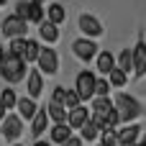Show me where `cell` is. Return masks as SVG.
Here are the masks:
<instances>
[{"mask_svg": "<svg viewBox=\"0 0 146 146\" xmlns=\"http://www.w3.org/2000/svg\"><path fill=\"white\" fill-rule=\"evenodd\" d=\"M113 108H115V113H118V121L126 123V126L133 123L136 118H141V113H144L141 103H139L136 98L126 95V92H115V95H113Z\"/></svg>", "mask_w": 146, "mask_h": 146, "instance_id": "cell-1", "label": "cell"}, {"mask_svg": "<svg viewBox=\"0 0 146 146\" xmlns=\"http://www.w3.org/2000/svg\"><path fill=\"white\" fill-rule=\"evenodd\" d=\"M26 74H28L26 62H23L21 56H15V54H8V51H5V56H3V62H0V77H3L8 85H18V82L26 80Z\"/></svg>", "mask_w": 146, "mask_h": 146, "instance_id": "cell-2", "label": "cell"}, {"mask_svg": "<svg viewBox=\"0 0 146 146\" xmlns=\"http://www.w3.org/2000/svg\"><path fill=\"white\" fill-rule=\"evenodd\" d=\"M95 80H98V74H92L90 69L77 72V80H74V92H77L80 103H90V100L95 98Z\"/></svg>", "mask_w": 146, "mask_h": 146, "instance_id": "cell-3", "label": "cell"}, {"mask_svg": "<svg viewBox=\"0 0 146 146\" xmlns=\"http://www.w3.org/2000/svg\"><path fill=\"white\" fill-rule=\"evenodd\" d=\"M0 136L10 144H15L21 136H23V121L15 115V113H8L3 121H0Z\"/></svg>", "mask_w": 146, "mask_h": 146, "instance_id": "cell-4", "label": "cell"}, {"mask_svg": "<svg viewBox=\"0 0 146 146\" xmlns=\"http://www.w3.org/2000/svg\"><path fill=\"white\" fill-rule=\"evenodd\" d=\"M0 28H3L5 38H26V33H28V23L23 18H18L15 13H10L8 18H3Z\"/></svg>", "mask_w": 146, "mask_h": 146, "instance_id": "cell-5", "label": "cell"}, {"mask_svg": "<svg viewBox=\"0 0 146 146\" xmlns=\"http://www.w3.org/2000/svg\"><path fill=\"white\" fill-rule=\"evenodd\" d=\"M15 15H18V18H23L26 23H41V21L46 18V13H44V5L28 3V0H21V3L15 5Z\"/></svg>", "mask_w": 146, "mask_h": 146, "instance_id": "cell-6", "label": "cell"}, {"mask_svg": "<svg viewBox=\"0 0 146 146\" xmlns=\"http://www.w3.org/2000/svg\"><path fill=\"white\" fill-rule=\"evenodd\" d=\"M36 64H38V72H41V74H49V77H51V74H56V69H59V54H56L51 46H41Z\"/></svg>", "mask_w": 146, "mask_h": 146, "instance_id": "cell-7", "label": "cell"}, {"mask_svg": "<svg viewBox=\"0 0 146 146\" xmlns=\"http://www.w3.org/2000/svg\"><path fill=\"white\" fill-rule=\"evenodd\" d=\"M98 51H100V46L92 41V38H77V41H72V54L80 59V62H92L95 56H98Z\"/></svg>", "mask_w": 146, "mask_h": 146, "instance_id": "cell-8", "label": "cell"}, {"mask_svg": "<svg viewBox=\"0 0 146 146\" xmlns=\"http://www.w3.org/2000/svg\"><path fill=\"white\" fill-rule=\"evenodd\" d=\"M77 26H80V31L85 33V38H98V36H103V23L95 18V15H90V13H82L80 18H77Z\"/></svg>", "mask_w": 146, "mask_h": 146, "instance_id": "cell-9", "label": "cell"}, {"mask_svg": "<svg viewBox=\"0 0 146 146\" xmlns=\"http://www.w3.org/2000/svg\"><path fill=\"white\" fill-rule=\"evenodd\" d=\"M41 92H44V74H41L38 69H28V80H26V98L36 100V98H41Z\"/></svg>", "mask_w": 146, "mask_h": 146, "instance_id": "cell-10", "label": "cell"}, {"mask_svg": "<svg viewBox=\"0 0 146 146\" xmlns=\"http://www.w3.org/2000/svg\"><path fill=\"white\" fill-rule=\"evenodd\" d=\"M87 121H90V108L80 105V108H72V110H67V126H69L72 131H80V128H82Z\"/></svg>", "mask_w": 146, "mask_h": 146, "instance_id": "cell-11", "label": "cell"}, {"mask_svg": "<svg viewBox=\"0 0 146 146\" xmlns=\"http://www.w3.org/2000/svg\"><path fill=\"white\" fill-rule=\"evenodd\" d=\"M131 54H133V77L139 80L146 74V41H139L131 49Z\"/></svg>", "mask_w": 146, "mask_h": 146, "instance_id": "cell-12", "label": "cell"}, {"mask_svg": "<svg viewBox=\"0 0 146 146\" xmlns=\"http://www.w3.org/2000/svg\"><path fill=\"white\" fill-rule=\"evenodd\" d=\"M141 136V128L136 123H128L123 128H118V146H136Z\"/></svg>", "mask_w": 146, "mask_h": 146, "instance_id": "cell-13", "label": "cell"}, {"mask_svg": "<svg viewBox=\"0 0 146 146\" xmlns=\"http://www.w3.org/2000/svg\"><path fill=\"white\" fill-rule=\"evenodd\" d=\"M46 128H49V115H46V108H38V110H36V115L31 118V136L38 141V139L46 133Z\"/></svg>", "mask_w": 146, "mask_h": 146, "instance_id": "cell-14", "label": "cell"}, {"mask_svg": "<svg viewBox=\"0 0 146 146\" xmlns=\"http://www.w3.org/2000/svg\"><path fill=\"white\" fill-rule=\"evenodd\" d=\"M15 110H18V118L21 121H31L33 115H36V110H38V105H36V100H31V98H18V103H15Z\"/></svg>", "mask_w": 146, "mask_h": 146, "instance_id": "cell-15", "label": "cell"}, {"mask_svg": "<svg viewBox=\"0 0 146 146\" xmlns=\"http://www.w3.org/2000/svg\"><path fill=\"white\" fill-rule=\"evenodd\" d=\"M38 36H41L49 46H54V44L59 41V36H62V33H59V26H54V23H49V21L44 18V21L38 23Z\"/></svg>", "mask_w": 146, "mask_h": 146, "instance_id": "cell-16", "label": "cell"}, {"mask_svg": "<svg viewBox=\"0 0 146 146\" xmlns=\"http://www.w3.org/2000/svg\"><path fill=\"white\" fill-rule=\"evenodd\" d=\"M113 100L110 98H92V115L90 118H103L108 113H113Z\"/></svg>", "mask_w": 146, "mask_h": 146, "instance_id": "cell-17", "label": "cell"}, {"mask_svg": "<svg viewBox=\"0 0 146 146\" xmlns=\"http://www.w3.org/2000/svg\"><path fill=\"white\" fill-rule=\"evenodd\" d=\"M95 64H98V72L108 77V72L115 67V54H110V51H98V56H95Z\"/></svg>", "mask_w": 146, "mask_h": 146, "instance_id": "cell-18", "label": "cell"}, {"mask_svg": "<svg viewBox=\"0 0 146 146\" xmlns=\"http://www.w3.org/2000/svg\"><path fill=\"white\" fill-rule=\"evenodd\" d=\"M69 136H72V128H69L67 123H56V126H51V131H49V144H64Z\"/></svg>", "mask_w": 146, "mask_h": 146, "instance_id": "cell-19", "label": "cell"}, {"mask_svg": "<svg viewBox=\"0 0 146 146\" xmlns=\"http://www.w3.org/2000/svg\"><path fill=\"white\" fill-rule=\"evenodd\" d=\"M38 51H41V44L36 41V38H26V49H23V62L26 64H36V59H38Z\"/></svg>", "mask_w": 146, "mask_h": 146, "instance_id": "cell-20", "label": "cell"}, {"mask_svg": "<svg viewBox=\"0 0 146 146\" xmlns=\"http://www.w3.org/2000/svg\"><path fill=\"white\" fill-rule=\"evenodd\" d=\"M115 67L121 72H126V74H133V54H131V49H123L115 56Z\"/></svg>", "mask_w": 146, "mask_h": 146, "instance_id": "cell-21", "label": "cell"}, {"mask_svg": "<svg viewBox=\"0 0 146 146\" xmlns=\"http://www.w3.org/2000/svg\"><path fill=\"white\" fill-rule=\"evenodd\" d=\"M44 13H46V21H49V23H54V26L64 23V18H67V10H64L59 3H51V5H49V10H44Z\"/></svg>", "mask_w": 146, "mask_h": 146, "instance_id": "cell-22", "label": "cell"}, {"mask_svg": "<svg viewBox=\"0 0 146 146\" xmlns=\"http://www.w3.org/2000/svg\"><path fill=\"white\" fill-rule=\"evenodd\" d=\"M46 115H49V121L56 126V123H67V108L64 105H46Z\"/></svg>", "mask_w": 146, "mask_h": 146, "instance_id": "cell-23", "label": "cell"}, {"mask_svg": "<svg viewBox=\"0 0 146 146\" xmlns=\"http://www.w3.org/2000/svg\"><path fill=\"white\" fill-rule=\"evenodd\" d=\"M80 139H82V144H85V141H98V139H100L98 123H95V121H87V123L80 128Z\"/></svg>", "mask_w": 146, "mask_h": 146, "instance_id": "cell-24", "label": "cell"}, {"mask_svg": "<svg viewBox=\"0 0 146 146\" xmlns=\"http://www.w3.org/2000/svg\"><path fill=\"white\" fill-rule=\"evenodd\" d=\"M15 103H18V95H15V90L13 87H5L3 92H0V105H3V110H15Z\"/></svg>", "mask_w": 146, "mask_h": 146, "instance_id": "cell-25", "label": "cell"}, {"mask_svg": "<svg viewBox=\"0 0 146 146\" xmlns=\"http://www.w3.org/2000/svg\"><path fill=\"white\" fill-rule=\"evenodd\" d=\"M105 80H108V85H113V87H118V90H121V87H126L128 74H126V72H121L118 67H113V69L108 72V77H105Z\"/></svg>", "mask_w": 146, "mask_h": 146, "instance_id": "cell-26", "label": "cell"}, {"mask_svg": "<svg viewBox=\"0 0 146 146\" xmlns=\"http://www.w3.org/2000/svg\"><path fill=\"white\" fill-rule=\"evenodd\" d=\"M100 146H118V128H110V131H100Z\"/></svg>", "mask_w": 146, "mask_h": 146, "instance_id": "cell-27", "label": "cell"}, {"mask_svg": "<svg viewBox=\"0 0 146 146\" xmlns=\"http://www.w3.org/2000/svg\"><path fill=\"white\" fill-rule=\"evenodd\" d=\"M95 98H110V85H108L105 77L95 80Z\"/></svg>", "mask_w": 146, "mask_h": 146, "instance_id": "cell-28", "label": "cell"}, {"mask_svg": "<svg viewBox=\"0 0 146 146\" xmlns=\"http://www.w3.org/2000/svg\"><path fill=\"white\" fill-rule=\"evenodd\" d=\"M23 49H26V38H10V44H8V54L23 56Z\"/></svg>", "mask_w": 146, "mask_h": 146, "instance_id": "cell-29", "label": "cell"}, {"mask_svg": "<svg viewBox=\"0 0 146 146\" xmlns=\"http://www.w3.org/2000/svg\"><path fill=\"white\" fill-rule=\"evenodd\" d=\"M64 95H67V90H64L62 85H56V87L51 90V100H49V103H51V105H64Z\"/></svg>", "mask_w": 146, "mask_h": 146, "instance_id": "cell-30", "label": "cell"}, {"mask_svg": "<svg viewBox=\"0 0 146 146\" xmlns=\"http://www.w3.org/2000/svg\"><path fill=\"white\" fill-rule=\"evenodd\" d=\"M80 105H82V103H80L77 92H74V90H67V95H64V108L72 110V108H80Z\"/></svg>", "mask_w": 146, "mask_h": 146, "instance_id": "cell-31", "label": "cell"}, {"mask_svg": "<svg viewBox=\"0 0 146 146\" xmlns=\"http://www.w3.org/2000/svg\"><path fill=\"white\" fill-rule=\"evenodd\" d=\"M59 146H82V139L80 136H69L64 144H59Z\"/></svg>", "mask_w": 146, "mask_h": 146, "instance_id": "cell-32", "label": "cell"}, {"mask_svg": "<svg viewBox=\"0 0 146 146\" xmlns=\"http://www.w3.org/2000/svg\"><path fill=\"white\" fill-rule=\"evenodd\" d=\"M33 146H51V144H49V141H41V139H38V141H33Z\"/></svg>", "mask_w": 146, "mask_h": 146, "instance_id": "cell-33", "label": "cell"}, {"mask_svg": "<svg viewBox=\"0 0 146 146\" xmlns=\"http://www.w3.org/2000/svg\"><path fill=\"white\" fill-rule=\"evenodd\" d=\"M5 115H8V110H3V105H0V121H3Z\"/></svg>", "mask_w": 146, "mask_h": 146, "instance_id": "cell-34", "label": "cell"}, {"mask_svg": "<svg viewBox=\"0 0 146 146\" xmlns=\"http://www.w3.org/2000/svg\"><path fill=\"white\" fill-rule=\"evenodd\" d=\"M3 56H5V46L0 44V62H3Z\"/></svg>", "mask_w": 146, "mask_h": 146, "instance_id": "cell-35", "label": "cell"}, {"mask_svg": "<svg viewBox=\"0 0 146 146\" xmlns=\"http://www.w3.org/2000/svg\"><path fill=\"white\" fill-rule=\"evenodd\" d=\"M28 3H36V5H44L46 0H28Z\"/></svg>", "mask_w": 146, "mask_h": 146, "instance_id": "cell-36", "label": "cell"}, {"mask_svg": "<svg viewBox=\"0 0 146 146\" xmlns=\"http://www.w3.org/2000/svg\"><path fill=\"white\" fill-rule=\"evenodd\" d=\"M141 144H144V146H146V131H144V139H141Z\"/></svg>", "mask_w": 146, "mask_h": 146, "instance_id": "cell-37", "label": "cell"}, {"mask_svg": "<svg viewBox=\"0 0 146 146\" xmlns=\"http://www.w3.org/2000/svg\"><path fill=\"white\" fill-rule=\"evenodd\" d=\"M13 146H21V144H13Z\"/></svg>", "mask_w": 146, "mask_h": 146, "instance_id": "cell-38", "label": "cell"}, {"mask_svg": "<svg viewBox=\"0 0 146 146\" xmlns=\"http://www.w3.org/2000/svg\"><path fill=\"white\" fill-rule=\"evenodd\" d=\"M144 77H146V74H144Z\"/></svg>", "mask_w": 146, "mask_h": 146, "instance_id": "cell-39", "label": "cell"}]
</instances>
